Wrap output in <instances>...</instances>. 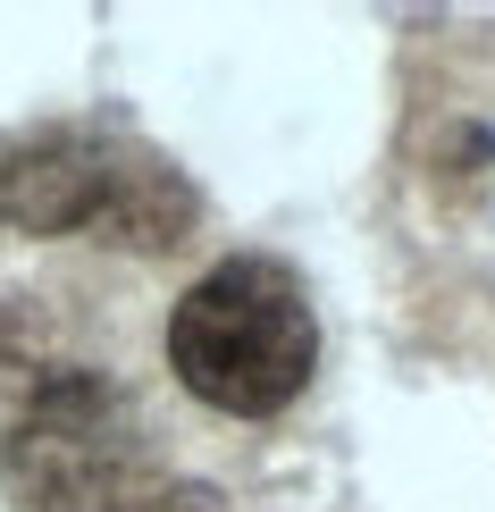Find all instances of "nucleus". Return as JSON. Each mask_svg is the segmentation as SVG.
<instances>
[{
  "instance_id": "3",
  "label": "nucleus",
  "mask_w": 495,
  "mask_h": 512,
  "mask_svg": "<svg viewBox=\"0 0 495 512\" xmlns=\"http://www.w3.org/2000/svg\"><path fill=\"white\" fill-rule=\"evenodd\" d=\"M0 487L17 512H135L168 479L135 403L93 370H59L17 403L0 437Z\"/></svg>"
},
{
  "instance_id": "4",
  "label": "nucleus",
  "mask_w": 495,
  "mask_h": 512,
  "mask_svg": "<svg viewBox=\"0 0 495 512\" xmlns=\"http://www.w3.org/2000/svg\"><path fill=\"white\" fill-rule=\"evenodd\" d=\"M135 512H219V496H210V487H177V479H168L160 496H143Z\"/></svg>"
},
{
  "instance_id": "1",
  "label": "nucleus",
  "mask_w": 495,
  "mask_h": 512,
  "mask_svg": "<svg viewBox=\"0 0 495 512\" xmlns=\"http://www.w3.org/2000/svg\"><path fill=\"white\" fill-rule=\"evenodd\" d=\"M168 370L210 412L235 420L286 412L319 370V319L303 277L286 261H261V252H235L210 277H193L185 303L168 311Z\"/></svg>"
},
{
  "instance_id": "2",
  "label": "nucleus",
  "mask_w": 495,
  "mask_h": 512,
  "mask_svg": "<svg viewBox=\"0 0 495 512\" xmlns=\"http://www.w3.org/2000/svg\"><path fill=\"white\" fill-rule=\"evenodd\" d=\"M202 219L193 185L160 152L93 126H51V135L0 152V227L9 236H101L126 252H168Z\"/></svg>"
}]
</instances>
